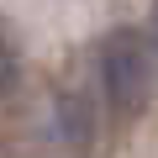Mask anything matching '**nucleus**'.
I'll list each match as a JSON object with an SVG mask.
<instances>
[{
    "label": "nucleus",
    "instance_id": "7ed1b4c3",
    "mask_svg": "<svg viewBox=\"0 0 158 158\" xmlns=\"http://www.w3.org/2000/svg\"><path fill=\"white\" fill-rule=\"evenodd\" d=\"M21 85V58H16V42L0 32V95H16Z\"/></svg>",
    "mask_w": 158,
    "mask_h": 158
},
{
    "label": "nucleus",
    "instance_id": "f03ea898",
    "mask_svg": "<svg viewBox=\"0 0 158 158\" xmlns=\"http://www.w3.org/2000/svg\"><path fill=\"white\" fill-rule=\"evenodd\" d=\"M90 100L85 95H63L58 100V132H63V142H74V148H85L90 142Z\"/></svg>",
    "mask_w": 158,
    "mask_h": 158
},
{
    "label": "nucleus",
    "instance_id": "f257e3e1",
    "mask_svg": "<svg viewBox=\"0 0 158 158\" xmlns=\"http://www.w3.org/2000/svg\"><path fill=\"white\" fill-rule=\"evenodd\" d=\"M100 85H106V100L121 111V116H137L153 95V48L142 42V32L121 27L100 42Z\"/></svg>",
    "mask_w": 158,
    "mask_h": 158
},
{
    "label": "nucleus",
    "instance_id": "20e7f679",
    "mask_svg": "<svg viewBox=\"0 0 158 158\" xmlns=\"http://www.w3.org/2000/svg\"><path fill=\"white\" fill-rule=\"evenodd\" d=\"M153 37H158V21H153Z\"/></svg>",
    "mask_w": 158,
    "mask_h": 158
}]
</instances>
